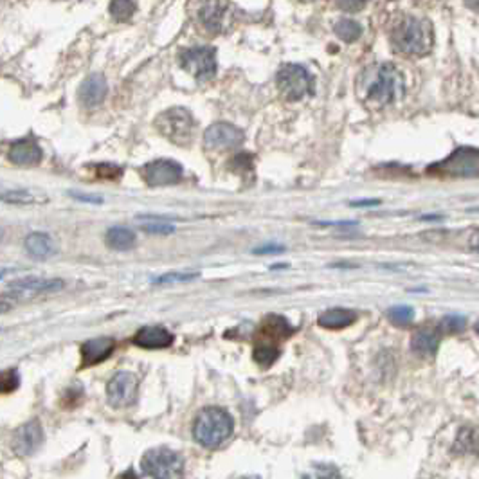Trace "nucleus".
Here are the masks:
<instances>
[{
    "label": "nucleus",
    "instance_id": "nucleus-1",
    "mask_svg": "<svg viewBox=\"0 0 479 479\" xmlns=\"http://www.w3.org/2000/svg\"><path fill=\"white\" fill-rule=\"evenodd\" d=\"M406 94L403 74L391 63H376L364 68L357 78V96L371 108H384Z\"/></svg>",
    "mask_w": 479,
    "mask_h": 479
},
{
    "label": "nucleus",
    "instance_id": "nucleus-2",
    "mask_svg": "<svg viewBox=\"0 0 479 479\" xmlns=\"http://www.w3.org/2000/svg\"><path fill=\"white\" fill-rule=\"evenodd\" d=\"M391 46L396 53L407 56H423L434 46L433 24L420 16L403 15L393 24Z\"/></svg>",
    "mask_w": 479,
    "mask_h": 479
},
{
    "label": "nucleus",
    "instance_id": "nucleus-3",
    "mask_svg": "<svg viewBox=\"0 0 479 479\" xmlns=\"http://www.w3.org/2000/svg\"><path fill=\"white\" fill-rule=\"evenodd\" d=\"M235 422L222 407H205L193 423V436L205 449H218L231 438Z\"/></svg>",
    "mask_w": 479,
    "mask_h": 479
},
{
    "label": "nucleus",
    "instance_id": "nucleus-4",
    "mask_svg": "<svg viewBox=\"0 0 479 479\" xmlns=\"http://www.w3.org/2000/svg\"><path fill=\"white\" fill-rule=\"evenodd\" d=\"M141 470L146 479H182L184 461L175 450L159 447L141 458Z\"/></svg>",
    "mask_w": 479,
    "mask_h": 479
},
{
    "label": "nucleus",
    "instance_id": "nucleus-5",
    "mask_svg": "<svg viewBox=\"0 0 479 479\" xmlns=\"http://www.w3.org/2000/svg\"><path fill=\"white\" fill-rule=\"evenodd\" d=\"M155 126L159 133H163L168 141L175 143V145H187L193 137L195 121L193 115L186 108H170V110L163 112L159 118L155 119Z\"/></svg>",
    "mask_w": 479,
    "mask_h": 479
},
{
    "label": "nucleus",
    "instance_id": "nucleus-6",
    "mask_svg": "<svg viewBox=\"0 0 479 479\" xmlns=\"http://www.w3.org/2000/svg\"><path fill=\"white\" fill-rule=\"evenodd\" d=\"M276 83L287 101H299L314 91L312 74L301 65H283L276 74Z\"/></svg>",
    "mask_w": 479,
    "mask_h": 479
},
{
    "label": "nucleus",
    "instance_id": "nucleus-7",
    "mask_svg": "<svg viewBox=\"0 0 479 479\" xmlns=\"http://www.w3.org/2000/svg\"><path fill=\"white\" fill-rule=\"evenodd\" d=\"M180 65L198 81H207L217 74V53L213 47H193L180 54Z\"/></svg>",
    "mask_w": 479,
    "mask_h": 479
},
{
    "label": "nucleus",
    "instance_id": "nucleus-8",
    "mask_svg": "<svg viewBox=\"0 0 479 479\" xmlns=\"http://www.w3.org/2000/svg\"><path fill=\"white\" fill-rule=\"evenodd\" d=\"M438 173L450 177H479V150L458 148L453 155L434 166Z\"/></svg>",
    "mask_w": 479,
    "mask_h": 479
},
{
    "label": "nucleus",
    "instance_id": "nucleus-9",
    "mask_svg": "<svg viewBox=\"0 0 479 479\" xmlns=\"http://www.w3.org/2000/svg\"><path fill=\"white\" fill-rule=\"evenodd\" d=\"M139 395V381L130 371H119L107 386V398L114 407H128L135 403Z\"/></svg>",
    "mask_w": 479,
    "mask_h": 479
},
{
    "label": "nucleus",
    "instance_id": "nucleus-10",
    "mask_svg": "<svg viewBox=\"0 0 479 479\" xmlns=\"http://www.w3.org/2000/svg\"><path fill=\"white\" fill-rule=\"evenodd\" d=\"M244 130H240L235 125H229V123H215L204 133L205 148L217 150V152L238 148L244 143Z\"/></svg>",
    "mask_w": 479,
    "mask_h": 479
},
{
    "label": "nucleus",
    "instance_id": "nucleus-11",
    "mask_svg": "<svg viewBox=\"0 0 479 479\" xmlns=\"http://www.w3.org/2000/svg\"><path fill=\"white\" fill-rule=\"evenodd\" d=\"M143 177L145 182L152 187L171 186L182 179V166L175 160L157 159L143 168Z\"/></svg>",
    "mask_w": 479,
    "mask_h": 479
},
{
    "label": "nucleus",
    "instance_id": "nucleus-12",
    "mask_svg": "<svg viewBox=\"0 0 479 479\" xmlns=\"http://www.w3.org/2000/svg\"><path fill=\"white\" fill-rule=\"evenodd\" d=\"M65 283L56 278H36V276H27V278H20L16 282L9 283V290L6 296L13 297V299H29L33 296L46 292H54V290L63 289Z\"/></svg>",
    "mask_w": 479,
    "mask_h": 479
},
{
    "label": "nucleus",
    "instance_id": "nucleus-13",
    "mask_svg": "<svg viewBox=\"0 0 479 479\" xmlns=\"http://www.w3.org/2000/svg\"><path fill=\"white\" fill-rule=\"evenodd\" d=\"M43 441V431L38 420H31L13 434V450L20 456H31L40 449Z\"/></svg>",
    "mask_w": 479,
    "mask_h": 479
},
{
    "label": "nucleus",
    "instance_id": "nucleus-14",
    "mask_svg": "<svg viewBox=\"0 0 479 479\" xmlns=\"http://www.w3.org/2000/svg\"><path fill=\"white\" fill-rule=\"evenodd\" d=\"M292 326L287 323L285 317L282 316H269L259 326V339L262 341L256 342V346H269V348H278V342L283 341L285 337H289L292 334ZM279 350V348H278Z\"/></svg>",
    "mask_w": 479,
    "mask_h": 479
},
{
    "label": "nucleus",
    "instance_id": "nucleus-15",
    "mask_svg": "<svg viewBox=\"0 0 479 479\" xmlns=\"http://www.w3.org/2000/svg\"><path fill=\"white\" fill-rule=\"evenodd\" d=\"M173 334L164 326H145L133 335V344L145 350H163L173 344Z\"/></svg>",
    "mask_w": 479,
    "mask_h": 479
},
{
    "label": "nucleus",
    "instance_id": "nucleus-16",
    "mask_svg": "<svg viewBox=\"0 0 479 479\" xmlns=\"http://www.w3.org/2000/svg\"><path fill=\"white\" fill-rule=\"evenodd\" d=\"M115 348V341L112 337H98L83 342L81 346V366L91 368V366L99 364L107 361Z\"/></svg>",
    "mask_w": 479,
    "mask_h": 479
},
{
    "label": "nucleus",
    "instance_id": "nucleus-17",
    "mask_svg": "<svg viewBox=\"0 0 479 479\" xmlns=\"http://www.w3.org/2000/svg\"><path fill=\"white\" fill-rule=\"evenodd\" d=\"M107 92L108 85L105 76H103V74H91V76L81 83L78 96H80V101L83 103L85 107L92 108L98 107L99 103H103V99L107 98Z\"/></svg>",
    "mask_w": 479,
    "mask_h": 479
},
{
    "label": "nucleus",
    "instance_id": "nucleus-18",
    "mask_svg": "<svg viewBox=\"0 0 479 479\" xmlns=\"http://www.w3.org/2000/svg\"><path fill=\"white\" fill-rule=\"evenodd\" d=\"M43 152L38 145L29 139L16 141L9 150V160L16 166H36L42 163Z\"/></svg>",
    "mask_w": 479,
    "mask_h": 479
},
{
    "label": "nucleus",
    "instance_id": "nucleus-19",
    "mask_svg": "<svg viewBox=\"0 0 479 479\" xmlns=\"http://www.w3.org/2000/svg\"><path fill=\"white\" fill-rule=\"evenodd\" d=\"M24 244H26V251L36 259H47L56 252L53 238L46 232H31Z\"/></svg>",
    "mask_w": 479,
    "mask_h": 479
},
{
    "label": "nucleus",
    "instance_id": "nucleus-20",
    "mask_svg": "<svg viewBox=\"0 0 479 479\" xmlns=\"http://www.w3.org/2000/svg\"><path fill=\"white\" fill-rule=\"evenodd\" d=\"M438 346H440V334L434 330H429V328L415 331V335L411 339V348H413V351L422 355V357H433L438 351Z\"/></svg>",
    "mask_w": 479,
    "mask_h": 479
},
{
    "label": "nucleus",
    "instance_id": "nucleus-21",
    "mask_svg": "<svg viewBox=\"0 0 479 479\" xmlns=\"http://www.w3.org/2000/svg\"><path fill=\"white\" fill-rule=\"evenodd\" d=\"M357 316L351 310H346V308H331V310H326L319 316L317 323L319 326L326 328V330H341V328H346L350 324L355 323Z\"/></svg>",
    "mask_w": 479,
    "mask_h": 479
},
{
    "label": "nucleus",
    "instance_id": "nucleus-22",
    "mask_svg": "<svg viewBox=\"0 0 479 479\" xmlns=\"http://www.w3.org/2000/svg\"><path fill=\"white\" fill-rule=\"evenodd\" d=\"M225 9H227L225 2H205V4H202L200 20L205 29L213 31V33L220 29L222 24H224Z\"/></svg>",
    "mask_w": 479,
    "mask_h": 479
},
{
    "label": "nucleus",
    "instance_id": "nucleus-23",
    "mask_svg": "<svg viewBox=\"0 0 479 479\" xmlns=\"http://www.w3.org/2000/svg\"><path fill=\"white\" fill-rule=\"evenodd\" d=\"M105 242L114 251H128L135 245V232L126 227H112L105 235Z\"/></svg>",
    "mask_w": 479,
    "mask_h": 479
},
{
    "label": "nucleus",
    "instance_id": "nucleus-24",
    "mask_svg": "<svg viewBox=\"0 0 479 479\" xmlns=\"http://www.w3.org/2000/svg\"><path fill=\"white\" fill-rule=\"evenodd\" d=\"M479 447V436L474 429H468V427H463L460 431L456 438V443H454V450L460 454H468V453H475Z\"/></svg>",
    "mask_w": 479,
    "mask_h": 479
},
{
    "label": "nucleus",
    "instance_id": "nucleus-25",
    "mask_svg": "<svg viewBox=\"0 0 479 479\" xmlns=\"http://www.w3.org/2000/svg\"><path fill=\"white\" fill-rule=\"evenodd\" d=\"M335 34H337L342 42L350 43V42H355L357 38H361L362 27H361V24H357L355 20L342 19L335 24Z\"/></svg>",
    "mask_w": 479,
    "mask_h": 479
},
{
    "label": "nucleus",
    "instance_id": "nucleus-26",
    "mask_svg": "<svg viewBox=\"0 0 479 479\" xmlns=\"http://www.w3.org/2000/svg\"><path fill=\"white\" fill-rule=\"evenodd\" d=\"M137 11V2L133 0H115L110 4V13L118 22H128Z\"/></svg>",
    "mask_w": 479,
    "mask_h": 479
},
{
    "label": "nucleus",
    "instance_id": "nucleus-27",
    "mask_svg": "<svg viewBox=\"0 0 479 479\" xmlns=\"http://www.w3.org/2000/svg\"><path fill=\"white\" fill-rule=\"evenodd\" d=\"M303 479H342V475L334 465L316 463L303 475Z\"/></svg>",
    "mask_w": 479,
    "mask_h": 479
},
{
    "label": "nucleus",
    "instance_id": "nucleus-28",
    "mask_svg": "<svg viewBox=\"0 0 479 479\" xmlns=\"http://www.w3.org/2000/svg\"><path fill=\"white\" fill-rule=\"evenodd\" d=\"M389 321L396 326H407V324L413 323L415 319V310L407 304H400V307H393L388 312Z\"/></svg>",
    "mask_w": 479,
    "mask_h": 479
},
{
    "label": "nucleus",
    "instance_id": "nucleus-29",
    "mask_svg": "<svg viewBox=\"0 0 479 479\" xmlns=\"http://www.w3.org/2000/svg\"><path fill=\"white\" fill-rule=\"evenodd\" d=\"M0 200L8 202V204H34V202H38L40 198L27 190H13L0 195Z\"/></svg>",
    "mask_w": 479,
    "mask_h": 479
},
{
    "label": "nucleus",
    "instance_id": "nucleus-30",
    "mask_svg": "<svg viewBox=\"0 0 479 479\" xmlns=\"http://www.w3.org/2000/svg\"><path fill=\"white\" fill-rule=\"evenodd\" d=\"M200 274L198 272H168L153 279L155 285H177V283H186L197 279Z\"/></svg>",
    "mask_w": 479,
    "mask_h": 479
},
{
    "label": "nucleus",
    "instance_id": "nucleus-31",
    "mask_svg": "<svg viewBox=\"0 0 479 479\" xmlns=\"http://www.w3.org/2000/svg\"><path fill=\"white\" fill-rule=\"evenodd\" d=\"M20 378L15 369H6L0 371V393H11L19 388Z\"/></svg>",
    "mask_w": 479,
    "mask_h": 479
},
{
    "label": "nucleus",
    "instance_id": "nucleus-32",
    "mask_svg": "<svg viewBox=\"0 0 479 479\" xmlns=\"http://www.w3.org/2000/svg\"><path fill=\"white\" fill-rule=\"evenodd\" d=\"M143 231L150 232V235H171L175 231V227L171 224H164V222H146L143 224Z\"/></svg>",
    "mask_w": 479,
    "mask_h": 479
},
{
    "label": "nucleus",
    "instance_id": "nucleus-33",
    "mask_svg": "<svg viewBox=\"0 0 479 479\" xmlns=\"http://www.w3.org/2000/svg\"><path fill=\"white\" fill-rule=\"evenodd\" d=\"M465 324H467V321L463 319V317L460 316H449L445 317L443 321H441V330L445 331H450V334H458V331H461L465 328Z\"/></svg>",
    "mask_w": 479,
    "mask_h": 479
},
{
    "label": "nucleus",
    "instance_id": "nucleus-34",
    "mask_svg": "<svg viewBox=\"0 0 479 479\" xmlns=\"http://www.w3.org/2000/svg\"><path fill=\"white\" fill-rule=\"evenodd\" d=\"M96 170H98L99 179L114 180L121 177V168L114 166V164H99V166H96Z\"/></svg>",
    "mask_w": 479,
    "mask_h": 479
},
{
    "label": "nucleus",
    "instance_id": "nucleus-35",
    "mask_svg": "<svg viewBox=\"0 0 479 479\" xmlns=\"http://www.w3.org/2000/svg\"><path fill=\"white\" fill-rule=\"evenodd\" d=\"M68 195L80 202H87V204H101L103 202V198L96 197V195H85V193H78V191H73V193H68Z\"/></svg>",
    "mask_w": 479,
    "mask_h": 479
},
{
    "label": "nucleus",
    "instance_id": "nucleus-36",
    "mask_svg": "<svg viewBox=\"0 0 479 479\" xmlns=\"http://www.w3.org/2000/svg\"><path fill=\"white\" fill-rule=\"evenodd\" d=\"M282 251H283L282 245H265V247L254 249L256 254H269V252H282Z\"/></svg>",
    "mask_w": 479,
    "mask_h": 479
},
{
    "label": "nucleus",
    "instance_id": "nucleus-37",
    "mask_svg": "<svg viewBox=\"0 0 479 479\" xmlns=\"http://www.w3.org/2000/svg\"><path fill=\"white\" fill-rule=\"evenodd\" d=\"M339 8H346V9H361L364 8L362 2H355V4H339Z\"/></svg>",
    "mask_w": 479,
    "mask_h": 479
},
{
    "label": "nucleus",
    "instance_id": "nucleus-38",
    "mask_svg": "<svg viewBox=\"0 0 479 479\" xmlns=\"http://www.w3.org/2000/svg\"><path fill=\"white\" fill-rule=\"evenodd\" d=\"M9 310H11V304L6 303V301H0V316H2V314H6V312H9Z\"/></svg>",
    "mask_w": 479,
    "mask_h": 479
},
{
    "label": "nucleus",
    "instance_id": "nucleus-39",
    "mask_svg": "<svg viewBox=\"0 0 479 479\" xmlns=\"http://www.w3.org/2000/svg\"><path fill=\"white\" fill-rule=\"evenodd\" d=\"M238 479H259L258 475H244V478H238Z\"/></svg>",
    "mask_w": 479,
    "mask_h": 479
},
{
    "label": "nucleus",
    "instance_id": "nucleus-40",
    "mask_svg": "<svg viewBox=\"0 0 479 479\" xmlns=\"http://www.w3.org/2000/svg\"><path fill=\"white\" fill-rule=\"evenodd\" d=\"M123 479H133V475H132V472H130V474H128V478H126V475H125V478H123Z\"/></svg>",
    "mask_w": 479,
    "mask_h": 479
},
{
    "label": "nucleus",
    "instance_id": "nucleus-41",
    "mask_svg": "<svg viewBox=\"0 0 479 479\" xmlns=\"http://www.w3.org/2000/svg\"><path fill=\"white\" fill-rule=\"evenodd\" d=\"M468 6H470V8H478L479 9V4H468Z\"/></svg>",
    "mask_w": 479,
    "mask_h": 479
},
{
    "label": "nucleus",
    "instance_id": "nucleus-42",
    "mask_svg": "<svg viewBox=\"0 0 479 479\" xmlns=\"http://www.w3.org/2000/svg\"><path fill=\"white\" fill-rule=\"evenodd\" d=\"M475 330H478V334H479V324H478V328H475Z\"/></svg>",
    "mask_w": 479,
    "mask_h": 479
}]
</instances>
